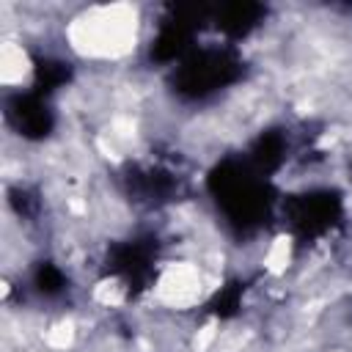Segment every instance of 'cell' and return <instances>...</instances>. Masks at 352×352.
<instances>
[{"mask_svg":"<svg viewBox=\"0 0 352 352\" xmlns=\"http://www.w3.org/2000/svg\"><path fill=\"white\" fill-rule=\"evenodd\" d=\"M209 190L228 214V220L242 231L256 228L270 214L275 195L272 187L258 179L250 165L236 160H226L209 173Z\"/></svg>","mask_w":352,"mask_h":352,"instance_id":"6da1fadb","label":"cell"},{"mask_svg":"<svg viewBox=\"0 0 352 352\" xmlns=\"http://www.w3.org/2000/svg\"><path fill=\"white\" fill-rule=\"evenodd\" d=\"M242 74V63L228 50H201L192 52L176 72L173 85L187 99L209 96L212 91L234 82Z\"/></svg>","mask_w":352,"mask_h":352,"instance_id":"7a4b0ae2","label":"cell"},{"mask_svg":"<svg viewBox=\"0 0 352 352\" xmlns=\"http://www.w3.org/2000/svg\"><path fill=\"white\" fill-rule=\"evenodd\" d=\"M292 228L302 236L311 239L322 231H327L338 214H341V198L336 192H311V195H297L286 206Z\"/></svg>","mask_w":352,"mask_h":352,"instance_id":"3957f363","label":"cell"},{"mask_svg":"<svg viewBox=\"0 0 352 352\" xmlns=\"http://www.w3.org/2000/svg\"><path fill=\"white\" fill-rule=\"evenodd\" d=\"M157 245L151 239H138L126 245H116L107 258V272L126 278L129 289H143L148 275H151V258H154Z\"/></svg>","mask_w":352,"mask_h":352,"instance_id":"277c9868","label":"cell"},{"mask_svg":"<svg viewBox=\"0 0 352 352\" xmlns=\"http://www.w3.org/2000/svg\"><path fill=\"white\" fill-rule=\"evenodd\" d=\"M8 116L14 121V126L30 138V140H38V138H47L52 132V113L47 110V104L41 102L38 94H19L8 102Z\"/></svg>","mask_w":352,"mask_h":352,"instance_id":"5b68a950","label":"cell"},{"mask_svg":"<svg viewBox=\"0 0 352 352\" xmlns=\"http://www.w3.org/2000/svg\"><path fill=\"white\" fill-rule=\"evenodd\" d=\"M261 16H264V8L258 3L236 0V3H228L217 11V28L231 38H242L258 25Z\"/></svg>","mask_w":352,"mask_h":352,"instance_id":"8992f818","label":"cell"},{"mask_svg":"<svg viewBox=\"0 0 352 352\" xmlns=\"http://www.w3.org/2000/svg\"><path fill=\"white\" fill-rule=\"evenodd\" d=\"M192 33H195V30H192L190 25L176 22V19H170V16H168V22L162 25L160 36L154 38L151 55H154L157 60H173V58H179V55H182V52L190 47Z\"/></svg>","mask_w":352,"mask_h":352,"instance_id":"52a82bcc","label":"cell"},{"mask_svg":"<svg viewBox=\"0 0 352 352\" xmlns=\"http://www.w3.org/2000/svg\"><path fill=\"white\" fill-rule=\"evenodd\" d=\"M283 160V138L280 132H264L256 146H253V165L256 170L267 173V170H275Z\"/></svg>","mask_w":352,"mask_h":352,"instance_id":"ba28073f","label":"cell"},{"mask_svg":"<svg viewBox=\"0 0 352 352\" xmlns=\"http://www.w3.org/2000/svg\"><path fill=\"white\" fill-rule=\"evenodd\" d=\"M129 187L135 195L143 198H165L173 190V179L162 170H148V173H132L129 176Z\"/></svg>","mask_w":352,"mask_h":352,"instance_id":"9c48e42d","label":"cell"},{"mask_svg":"<svg viewBox=\"0 0 352 352\" xmlns=\"http://www.w3.org/2000/svg\"><path fill=\"white\" fill-rule=\"evenodd\" d=\"M69 77H72L69 63H63V60H36V94L38 96L60 88Z\"/></svg>","mask_w":352,"mask_h":352,"instance_id":"30bf717a","label":"cell"},{"mask_svg":"<svg viewBox=\"0 0 352 352\" xmlns=\"http://www.w3.org/2000/svg\"><path fill=\"white\" fill-rule=\"evenodd\" d=\"M239 297H242V286L239 283H228L214 300H212V314H217L220 319H228L239 311Z\"/></svg>","mask_w":352,"mask_h":352,"instance_id":"8fae6325","label":"cell"},{"mask_svg":"<svg viewBox=\"0 0 352 352\" xmlns=\"http://www.w3.org/2000/svg\"><path fill=\"white\" fill-rule=\"evenodd\" d=\"M36 286H38V292H44V294H58V292L63 289V275H60V270L52 267V264H41V267L36 270Z\"/></svg>","mask_w":352,"mask_h":352,"instance_id":"7c38bea8","label":"cell"},{"mask_svg":"<svg viewBox=\"0 0 352 352\" xmlns=\"http://www.w3.org/2000/svg\"><path fill=\"white\" fill-rule=\"evenodd\" d=\"M11 204L19 214H33V204H30V195L22 192V190H11Z\"/></svg>","mask_w":352,"mask_h":352,"instance_id":"4fadbf2b","label":"cell"}]
</instances>
